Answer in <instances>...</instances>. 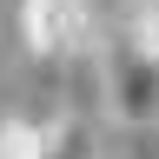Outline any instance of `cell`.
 <instances>
[{"mask_svg":"<svg viewBox=\"0 0 159 159\" xmlns=\"http://www.w3.org/2000/svg\"><path fill=\"white\" fill-rule=\"evenodd\" d=\"M13 27L33 60H93L99 53V7L93 0H20Z\"/></svg>","mask_w":159,"mask_h":159,"instance_id":"obj_1","label":"cell"},{"mask_svg":"<svg viewBox=\"0 0 159 159\" xmlns=\"http://www.w3.org/2000/svg\"><path fill=\"white\" fill-rule=\"evenodd\" d=\"M47 159H106V146H99V126L86 113H60V126H53V146H47Z\"/></svg>","mask_w":159,"mask_h":159,"instance_id":"obj_4","label":"cell"},{"mask_svg":"<svg viewBox=\"0 0 159 159\" xmlns=\"http://www.w3.org/2000/svg\"><path fill=\"white\" fill-rule=\"evenodd\" d=\"M93 66H99V106H106V119H119V126H133V133L159 126V66L133 40L99 47Z\"/></svg>","mask_w":159,"mask_h":159,"instance_id":"obj_2","label":"cell"},{"mask_svg":"<svg viewBox=\"0 0 159 159\" xmlns=\"http://www.w3.org/2000/svg\"><path fill=\"white\" fill-rule=\"evenodd\" d=\"M126 40L159 66V0H126Z\"/></svg>","mask_w":159,"mask_h":159,"instance_id":"obj_5","label":"cell"},{"mask_svg":"<svg viewBox=\"0 0 159 159\" xmlns=\"http://www.w3.org/2000/svg\"><path fill=\"white\" fill-rule=\"evenodd\" d=\"M66 106H0V159H47Z\"/></svg>","mask_w":159,"mask_h":159,"instance_id":"obj_3","label":"cell"}]
</instances>
